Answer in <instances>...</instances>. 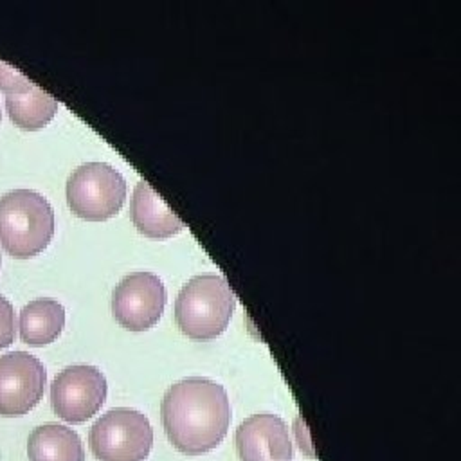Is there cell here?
I'll return each instance as SVG.
<instances>
[{
  "mask_svg": "<svg viewBox=\"0 0 461 461\" xmlns=\"http://www.w3.org/2000/svg\"><path fill=\"white\" fill-rule=\"evenodd\" d=\"M169 443L185 456L216 448L230 423V403L221 384L189 376L169 385L160 405Z\"/></svg>",
  "mask_w": 461,
  "mask_h": 461,
  "instance_id": "6da1fadb",
  "label": "cell"
},
{
  "mask_svg": "<svg viewBox=\"0 0 461 461\" xmlns=\"http://www.w3.org/2000/svg\"><path fill=\"white\" fill-rule=\"evenodd\" d=\"M5 110L18 128L40 130L56 115L58 101L34 85L27 94L5 95Z\"/></svg>",
  "mask_w": 461,
  "mask_h": 461,
  "instance_id": "4fadbf2b",
  "label": "cell"
},
{
  "mask_svg": "<svg viewBox=\"0 0 461 461\" xmlns=\"http://www.w3.org/2000/svg\"><path fill=\"white\" fill-rule=\"evenodd\" d=\"M236 297L221 274L203 272L184 283L175 301L180 331L196 340L218 337L229 324Z\"/></svg>",
  "mask_w": 461,
  "mask_h": 461,
  "instance_id": "7a4b0ae2",
  "label": "cell"
},
{
  "mask_svg": "<svg viewBox=\"0 0 461 461\" xmlns=\"http://www.w3.org/2000/svg\"><path fill=\"white\" fill-rule=\"evenodd\" d=\"M126 198V180L108 162L79 164L67 180V202L74 214L85 220L113 216Z\"/></svg>",
  "mask_w": 461,
  "mask_h": 461,
  "instance_id": "5b68a950",
  "label": "cell"
},
{
  "mask_svg": "<svg viewBox=\"0 0 461 461\" xmlns=\"http://www.w3.org/2000/svg\"><path fill=\"white\" fill-rule=\"evenodd\" d=\"M88 443L97 461H146L153 447V429L140 411L117 407L95 420Z\"/></svg>",
  "mask_w": 461,
  "mask_h": 461,
  "instance_id": "277c9868",
  "label": "cell"
},
{
  "mask_svg": "<svg viewBox=\"0 0 461 461\" xmlns=\"http://www.w3.org/2000/svg\"><path fill=\"white\" fill-rule=\"evenodd\" d=\"M63 326L65 308L56 299H34L20 312V337L29 346L50 344L59 337Z\"/></svg>",
  "mask_w": 461,
  "mask_h": 461,
  "instance_id": "7c38bea8",
  "label": "cell"
},
{
  "mask_svg": "<svg viewBox=\"0 0 461 461\" xmlns=\"http://www.w3.org/2000/svg\"><path fill=\"white\" fill-rule=\"evenodd\" d=\"M27 456L29 461H85L77 432L61 423L36 427L27 439Z\"/></svg>",
  "mask_w": 461,
  "mask_h": 461,
  "instance_id": "8fae6325",
  "label": "cell"
},
{
  "mask_svg": "<svg viewBox=\"0 0 461 461\" xmlns=\"http://www.w3.org/2000/svg\"><path fill=\"white\" fill-rule=\"evenodd\" d=\"M14 340V310L13 304L0 295V349Z\"/></svg>",
  "mask_w": 461,
  "mask_h": 461,
  "instance_id": "9a60e30c",
  "label": "cell"
},
{
  "mask_svg": "<svg viewBox=\"0 0 461 461\" xmlns=\"http://www.w3.org/2000/svg\"><path fill=\"white\" fill-rule=\"evenodd\" d=\"M167 292L164 281L153 272H130L112 290V313L131 331L153 326L164 312Z\"/></svg>",
  "mask_w": 461,
  "mask_h": 461,
  "instance_id": "52a82bcc",
  "label": "cell"
},
{
  "mask_svg": "<svg viewBox=\"0 0 461 461\" xmlns=\"http://www.w3.org/2000/svg\"><path fill=\"white\" fill-rule=\"evenodd\" d=\"M106 378L95 366L74 364L59 371L50 384L54 412L68 423H83L104 403Z\"/></svg>",
  "mask_w": 461,
  "mask_h": 461,
  "instance_id": "8992f818",
  "label": "cell"
},
{
  "mask_svg": "<svg viewBox=\"0 0 461 461\" xmlns=\"http://www.w3.org/2000/svg\"><path fill=\"white\" fill-rule=\"evenodd\" d=\"M34 83L11 65L0 61V92L5 95H18L31 92Z\"/></svg>",
  "mask_w": 461,
  "mask_h": 461,
  "instance_id": "5bb4252c",
  "label": "cell"
},
{
  "mask_svg": "<svg viewBox=\"0 0 461 461\" xmlns=\"http://www.w3.org/2000/svg\"><path fill=\"white\" fill-rule=\"evenodd\" d=\"M54 236L50 202L32 189H13L0 196V245L13 258H32Z\"/></svg>",
  "mask_w": 461,
  "mask_h": 461,
  "instance_id": "3957f363",
  "label": "cell"
},
{
  "mask_svg": "<svg viewBox=\"0 0 461 461\" xmlns=\"http://www.w3.org/2000/svg\"><path fill=\"white\" fill-rule=\"evenodd\" d=\"M130 211L135 227L142 234L153 238L173 236L184 227L182 218L164 202V198L144 178H140L133 187Z\"/></svg>",
  "mask_w": 461,
  "mask_h": 461,
  "instance_id": "30bf717a",
  "label": "cell"
},
{
  "mask_svg": "<svg viewBox=\"0 0 461 461\" xmlns=\"http://www.w3.org/2000/svg\"><path fill=\"white\" fill-rule=\"evenodd\" d=\"M47 382L45 366L27 351L0 357V416H22L36 407Z\"/></svg>",
  "mask_w": 461,
  "mask_h": 461,
  "instance_id": "ba28073f",
  "label": "cell"
},
{
  "mask_svg": "<svg viewBox=\"0 0 461 461\" xmlns=\"http://www.w3.org/2000/svg\"><path fill=\"white\" fill-rule=\"evenodd\" d=\"M234 441L241 461H292L294 457L286 423L270 412L245 418L236 430Z\"/></svg>",
  "mask_w": 461,
  "mask_h": 461,
  "instance_id": "9c48e42d",
  "label": "cell"
}]
</instances>
